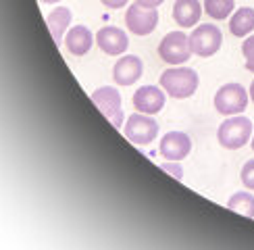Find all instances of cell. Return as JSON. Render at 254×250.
Segmentation results:
<instances>
[{
	"label": "cell",
	"mask_w": 254,
	"mask_h": 250,
	"mask_svg": "<svg viewBox=\"0 0 254 250\" xmlns=\"http://www.w3.org/2000/svg\"><path fill=\"white\" fill-rule=\"evenodd\" d=\"M161 86L171 98H190L198 90V75L194 69L173 67L161 73Z\"/></svg>",
	"instance_id": "6da1fadb"
},
{
	"label": "cell",
	"mask_w": 254,
	"mask_h": 250,
	"mask_svg": "<svg viewBox=\"0 0 254 250\" xmlns=\"http://www.w3.org/2000/svg\"><path fill=\"white\" fill-rule=\"evenodd\" d=\"M250 133H252V121L248 117H229L219 125L217 138L223 148L240 150L242 146L250 142Z\"/></svg>",
	"instance_id": "7a4b0ae2"
},
{
	"label": "cell",
	"mask_w": 254,
	"mask_h": 250,
	"mask_svg": "<svg viewBox=\"0 0 254 250\" xmlns=\"http://www.w3.org/2000/svg\"><path fill=\"white\" fill-rule=\"evenodd\" d=\"M248 107V92L240 83H225L215 94V109L225 117H234L246 111Z\"/></svg>",
	"instance_id": "3957f363"
},
{
	"label": "cell",
	"mask_w": 254,
	"mask_h": 250,
	"mask_svg": "<svg viewBox=\"0 0 254 250\" xmlns=\"http://www.w3.org/2000/svg\"><path fill=\"white\" fill-rule=\"evenodd\" d=\"M158 55L169 65H184L192 57V46H190V36L184 31H171L167 34L161 44H158Z\"/></svg>",
	"instance_id": "277c9868"
},
{
	"label": "cell",
	"mask_w": 254,
	"mask_h": 250,
	"mask_svg": "<svg viewBox=\"0 0 254 250\" xmlns=\"http://www.w3.org/2000/svg\"><path fill=\"white\" fill-rule=\"evenodd\" d=\"M92 102L104 117H107L115 127L123 125V109H121V94L111 88V86H102L96 92H92Z\"/></svg>",
	"instance_id": "5b68a950"
},
{
	"label": "cell",
	"mask_w": 254,
	"mask_h": 250,
	"mask_svg": "<svg viewBox=\"0 0 254 250\" xmlns=\"http://www.w3.org/2000/svg\"><path fill=\"white\" fill-rule=\"evenodd\" d=\"M125 138L137 144V146H144V144H150L156 135H158V123L150 117V115H144V113H135L127 119L125 127H123Z\"/></svg>",
	"instance_id": "8992f818"
},
{
	"label": "cell",
	"mask_w": 254,
	"mask_h": 250,
	"mask_svg": "<svg viewBox=\"0 0 254 250\" xmlns=\"http://www.w3.org/2000/svg\"><path fill=\"white\" fill-rule=\"evenodd\" d=\"M223 44V34L217 25H196L190 34V46L198 57H213Z\"/></svg>",
	"instance_id": "52a82bcc"
},
{
	"label": "cell",
	"mask_w": 254,
	"mask_h": 250,
	"mask_svg": "<svg viewBox=\"0 0 254 250\" xmlns=\"http://www.w3.org/2000/svg\"><path fill=\"white\" fill-rule=\"evenodd\" d=\"M125 23L133 36H148V34H152L158 25V13H156V8L133 4L127 8Z\"/></svg>",
	"instance_id": "ba28073f"
},
{
	"label": "cell",
	"mask_w": 254,
	"mask_h": 250,
	"mask_svg": "<svg viewBox=\"0 0 254 250\" xmlns=\"http://www.w3.org/2000/svg\"><path fill=\"white\" fill-rule=\"evenodd\" d=\"M158 150H161V154L169 161H182L190 154V150H192V140H190V135L184 131H169L163 135Z\"/></svg>",
	"instance_id": "9c48e42d"
},
{
	"label": "cell",
	"mask_w": 254,
	"mask_h": 250,
	"mask_svg": "<svg viewBox=\"0 0 254 250\" xmlns=\"http://www.w3.org/2000/svg\"><path fill=\"white\" fill-rule=\"evenodd\" d=\"M96 44L102 52H107L111 57H117V55H123L129 46V40H127V34L119 27H113V25H107L98 29L96 34Z\"/></svg>",
	"instance_id": "30bf717a"
},
{
	"label": "cell",
	"mask_w": 254,
	"mask_h": 250,
	"mask_svg": "<svg viewBox=\"0 0 254 250\" xmlns=\"http://www.w3.org/2000/svg\"><path fill=\"white\" fill-rule=\"evenodd\" d=\"M133 107L137 113H144V115H156L165 107V92L156 86H142L133 94Z\"/></svg>",
	"instance_id": "8fae6325"
},
{
	"label": "cell",
	"mask_w": 254,
	"mask_h": 250,
	"mask_svg": "<svg viewBox=\"0 0 254 250\" xmlns=\"http://www.w3.org/2000/svg\"><path fill=\"white\" fill-rule=\"evenodd\" d=\"M142 71H144V65L140 57L135 55H127L123 59H119L115 62L113 67V79L119 83V86H131L133 81H137L142 77Z\"/></svg>",
	"instance_id": "7c38bea8"
},
{
	"label": "cell",
	"mask_w": 254,
	"mask_h": 250,
	"mask_svg": "<svg viewBox=\"0 0 254 250\" xmlns=\"http://www.w3.org/2000/svg\"><path fill=\"white\" fill-rule=\"evenodd\" d=\"M65 44H67V50L71 52L73 57H83V55H88V52H90V48L94 44V36H92V31L88 27L73 25L67 31Z\"/></svg>",
	"instance_id": "4fadbf2b"
},
{
	"label": "cell",
	"mask_w": 254,
	"mask_h": 250,
	"mask_svg": "<svg viewBox=\"0 0 254 250\" xmlns=\"http://www.w3.org/2000/svg\"><path fill=\"white\" fill-rule=\"evenodd\" d=\"M202 8H200L198 0H177L173 6V19L177 21V25L182 27H194L198 25Z\"/></svg>",
	"instance_id": "5bb4252c"
},
{
	"label": "cell",
	"mask_w": 254,
	"mask_h": 250,
	"mask_svg": "<svg viewBox=\"0 0 254 250\" xmlns=\"http://www.w3.org/2000/svg\"><path fill=\"white\" fill-rule=\"evenodd\" d=\"M46 23H48V29H50V34H52V38H55V42H57V46H61L63 42V34L67 31V27H69V23H71V10L67 8V6H59V8H55L52 13L46 17Z\"/></svg>",
	"instance_id": "9a60e30c"
},
{
	"label": "cell",
	"mask_w": 254,
	"mask_h": 250,
	"mask_svg": "<svg viewBox=\"0 0 254 250\" xmlns=\"http://www.w3.org/2000/svg\"><path fill=\"white\" fill-rule=\"evenodd\" d=\"M254 29V8L250 6H242L238 8L234 17L229 19V31L236 38H246L250 31Z\"/></svg>",
	"instance_id": "2e32d148"
},
{
	"label": "cell",
	"mask_w": 254,
	"mask_h": 250,
	"mask_svg": "<svg viewBox=\"0 0 254 250\" xmlns=\"http://www.w3.org/2000/svg\"><path fill=\"white\" fill-rule=\"evenodd\" d=\"M227 208H231V211H236L244 217L254 219V196L250 192H236L227 200Z\"/></svg>",
	"instance_id": "e0dca14e"
},
{
	"label": "cell",
	"mask_w": 254,
	"mask_h": 250,
	"mask_svg": "<svg viewBox=\"0 0 254 250\" xmlns=\"http://www.w3.org/2000/svg\"><path fill=\"white\" fill-rule=\"evenodd\" d=\"M234 0H204V10L206 15H210L217 21L227 19L231 13H234Z\"/></svg>",
	"instance_id": "ac0fdd59"
},
{
	"label": "cell",
	"mask_w": 254,
	"mask_h": 250,
	"mask_svg": "<svg viewBox=\"0 0 254 250\" xmlns=\"http://www.w3.org/2000/svg\"><path fill=\"white\" fill-rule=\"evenodd\" d=\"M242 52H244V57H246V69L254 73V36L244 40V44H242Z\"/></svg>",
	"instance_id": "d6986e66"
},
{
	"label": "cell",
	"mask_w": 254,
	"mask_h": 250,
	"mask_svg": "<svg viewBox=\"0 0 254 250\" xmlns=\"http://www.w3.org/2000/svg\"><path fill=\"white\" fill-rule=\"evenodd\" d=\"M242 184H244L248 190H254V159L248 161L242 169Z\"/></svg>",
	"instance_id": "ffe728a7"
},
{
	"label": "cell",
	"mask_w": 254,
	"mask_h": 250,
	"mask_svg": "<svg viewBox=\"0 0 254 250\" xmlns=\"http://www.w3.org/2000/svg\"><path fill=\"white\" fill-rule=\"evenodd\" d=\"M161 169H163V171H167V173H171V175L175 177V180H182V177H184L182 167H179L177 163H163V165H161Z\"/></svg>",
	"instance_id": "44dd1931"
},
{
	"label": "cell",
	"mask_w": 254,
	"mask_h": 250,
	"mask_svg": "<svg viewBox=\"0 0 254 250\" xmlns=\"http://www.w3.org/2000/svg\"><path fill=\"white\" fill-rule=\"evenodd\" d=\"M100 2L107 6V8H123L129 0H100Z\"/></svg>",
	"instance_id": "7402d4cb"
},
{
	"label": "cell",
	"mask_w": 254,
	"mask_h": 250,
	"mask_svg": "<svg viewBox=\"0 0 254 250\" xmlns=\"http://www.w3.org/2000/svg\"><path fill=\"white\" fill-rule=\"evenodd\" d=\"M163 2H165V0H135V4L148 6V8H156V6H161Z\"/></svg>",
	"instance_id": "603a6c76"
},
{
	"label": "cell",
	"mask_w": 254,
	"mask_h": 250,
	"mask_svg": "<svg viewBox=\"0 0 254 250\" xmlns=\"http://www.w3.org/2000/svg\"><path fill=\"white\" fill-rule=\"evenodd\" d=\"M250 100H252V102H254V81H252V83H250Z\"/></svg>",
	"instance_id": "cb8c5ba5"
},
{
	"label": "cell",
	"mask_w": 254,
	"mask_h": 250,
	"mask_svg": "<svg viewBox=\"0 0 254 250\" xmlns=\"http://www.w3.org/2000/svg\"><path fill=\"white\" fill-rule=\"evenodd\" d=\"M40 2H44V4H55V2H61V0H40Z\"/></svg>",
	"instance_id": "d4e9b609"
},
{
	"label": "cell",
	"mask_w": 254,
	"mask_h": 250,
	"mask_svg": "<svg viewBox=\"0 0 254 250\" xmlns=\"http://www.w3.org/2000/svg\"><path fill=\"white\" fill-rule=\"evenodd\" d=\"M252 150H254V135H252Z\"/></svg>",
	"instance_id": "484cf974"
}]
</instances>
